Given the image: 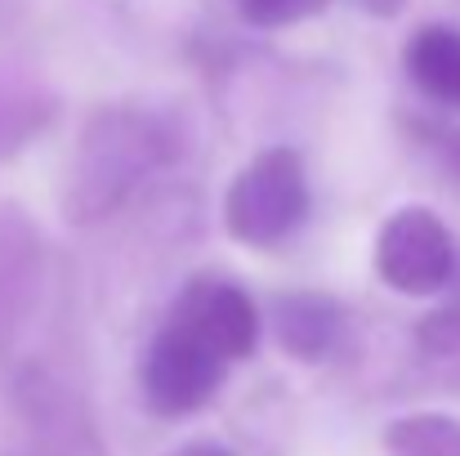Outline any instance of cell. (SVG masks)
<instances>
[{
  "label": "cell",
  "instance_id": "8",
  "mask_svg": "<svg viewBox=\"0 0 460 456\" xmlns=\"http://www.w3.org/2000/svg\"><path fill=\"white\" fill-rule=\"evenodd\" d=\"M31 398V421H36V448L31 456H108L99 443L94 416L85 412L81 398H67L63 385L31 376L27 380Z\"/></svg>",
  "mask_w": 460,
  "mask_h": 456
},
{
  "label": "cell",
  "instance_id": "16",
  "mask_svg": "<svg viewBox=\"0 0 460 456\" xmlns=\"http://www.w3.org/2000/svg\"><path fill=\"white\" fill-rule=\"evenodd\" d=\"M362 13H371V18H398L411 0H353Z\"/></svg>",
  "mask_w": 460,
  "mask_h": 456
},
{
  "label": "cell",
  "instance_id": "7",
  "mask_svg": "<svg viewBox=\"0 0 460 456\" xmlns=\"http://www.w3.org/2000/svg\"><path fill=\"white\" fill-rule=\"evenodd\" d=\"M40 296V233L13 206H0V349Z\"/></svg>",
  "mask_w": 460,
  "mask_h": 456
},
{
  "label": "cell",
  "instance_id": "12",
  "mask_svg": "<svg viewBox=\"0 0 460 456\" xmlns=\"http://www.w3.org/2000/svg\"><path fill=\"white\" fill-rule=\"evenodd\" d=\"M49 117V99L18 81V76H0V156L18 152Z\"/></svg>",
  "mask_w": 460,
  "mask_h": 456
},
{
  "label": "cell",
  "instance_id": "1",
  "mask_svg": "<svg viewBox=\"0 0 460 456\" xmlns=\"http://www.w3.org/2000/svg\"><path fill=\"white\" fill-rule=\"evenodd\" d=\"M179 156V135L165 117L144 108H99L76 144L72 179L63 192V215L72 224H94L121 210L135 188Z\"/></svg>",
  "mask_w": 460,
  "mask_h": 456
},
{
  "label": "cell",
  "instance_id": "3",
  "mask_svg": "<svg viewBox=\"0 0 460 456\" xmlns=\"http://www.w3.org/2000/svg\"><path fill=\"white\" fill-rule=\"evenodd\" d=\"M371 264H376L380 282L398 296H411V300L438 296L456 273L452 228L429 206H402L380 224Z\"/></svg>",
  "mask_w": 460,
  "mask_h": 456
},
{
  "label": "cell",
  "instance_id": "4",
  "mask_svg": "<svg viewBox=\"0 0 460 456\" xmlns=\"http://www.w3.org/2000/svg\"><path fill=\"white\" fill-rule=\"evenodd\" d=\"M139 380H144V403L156 416H192L215 403V394L228 380V362L210 344H201L188 326L165 317V326L144 353Z\"/></svg>",
  "mask_w": 460,
  "mask_h": 456
},
{
  "label": "cell",
  "instance_id": "6",
  "mask_svg": "<svg viewBox=\"0 0 460 456\" xmlns=\"http://www.w3.org/2000/svg\"><path fill=\"white\" fill-rule=\"evenodd\" d=\"M344 304L326 291H278L269 300V331L296 362H326L344 340Z\"/></svg>",
  "mask_w": 460,
  "mask_h": 456
},
{
  "label": "cell",
  "instance_id": "5",
  "mask_svg": "<svg viewBox=\"0 0 460 456\" xmlns=\"http://www.w3.org/2000/svg\"><path fill=\"white\" fill-rule=\"evenodd\" d=\"M170 317L179 326H188L201 344H210L228 367L246 362L260 349V335H264L260 304L251 300L237 282H228V278H192L179 291Z\"/></svg>",
  "mask_w": 460,
  "mask_h": 456
},
{
  "label": "cell",
  "instance_id": "2",
  "mask_svg": "<svg viewBox=\"0 0 460 456\" xmlns=\"http://www.w3.org/2000/svg\"><path fill=\"white\" fill-rule=\"evenodd\" d=\"M308 174L305 156L296 148H264L255 152L224 192V228L237 246L273 251L287 237L300 233L308 219Z\"/></svg>",
  "mask_w": 460,
  "mask_h": 456
},
{
  "label": "cell",
  "instance_id": "14",
  "mask_svg": "<svg viewBox=\"0 0 460 456\" xmlns=\"http://www.w3.org/2000/svg\"><path fill=\"white\" fill-rule=\"evenodd\" d=\"M425 135H429V148L438 156L443 174L460 183V126H425Z\"/></svg>",
  "mask_w": 460,
  "mask_h": 456
},
{
  "label": "cell",
  "instance_id": "10",
  "mask_svg": "<svg viewBox=\"0 0 460 456\" xmlns=\"http://www.w3.org/2000/svg\"><path fill=\"white\" fill-rule=\"evenodd\" d=\"M385 456H460V416L452 412H411L389 421Z\"/></svg>",
  "mask_w": 460,
  "mask_h": 456
},
{
  "label": "cell",
  "instance_id": "13",
  "mask_svg": "<svg viewBox=\"0 0 460 456\" xmlns=\"http://www.w3.org/2000/svg\"><path fill=\"white\" fill-rule=\"evenodd\" d=\"M237 13L251 22V27H296L305 18H317L331 0H233Z\"/></svg>",
  "mask_w": 460,
  "mask_h": 456
},
{
  "label": "cell",
  "instance_id": "11",
  "mask_svg": "<svg viewBox=\"0 0 460 456\" xmlns=\"http://www.w3.org/2000/svg\"><path fill=\"white\" fill-rule=\"evenodd\" d=\"M416 353L443 389L460 394V304L434 308L416 322Z\"/></svg>",
  "mask_w": 460,
  "mask_h": 456
},
{
  "label": "cell",
  "instance_id": "15",
  "mask_svg": "<svg viewBox=\"0 0 460 456\" xmlns=\"http://www.w3.org/2000/svg\"><path fill=\"white\" fill-rule=\"evenodd\" d=\"M165 456H237V452H233V448H224L219 439H188V443L170 448Z\"/></svg>",
  "mask_w": 460,
  "mask_h": 456
},
{
  "label": "cell",
  "instance_id": "9",
  "mask_svg": "<svg viewBox=\"0 0 460 456\" xmlns=\"http://www.w3.org/2000/svg\"><path fill=\"white\" fill-rule=\"evenodd\" d=\"M402 72L429 103L460 112V27L452 22L416 27L402 45Z\"/></svg>",
  "mask_w": 460,
  "mask_h": 456
}]
</instances>
